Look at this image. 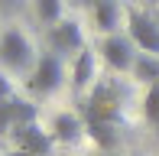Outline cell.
I'll list each match as a JSON object with an SVG mask.
<instances>
[{
    "label": "cell",
    "mask_w": 159,
    "mask_h": 156,
    "mask_svg": "<svg viewBox=\"0 0 159 156\" xmlns=\"http://www.w3.org/2000/svg\"><path fill=\"white\" fill-rule=\"evenodd\" d=\"M117 127H120V91L114 81L94 85L88 104H84V130L104 153L117 146Z\"/></svg>",
    "instance_id": "obj_1"
},
{
    "label": "cell",
    "mask_w": 159,
    "mask_h": 156,
    "mask_svg": "<svg viewBox=\"0 0 159 156\" xmlns=\"http://www.w3.org/2000/svg\"><path fill=\"white\" fill-rule=\"evenodd\" d=\"M62 81H65L62 55H55L52 49H49V52H42L39 59H36L33 72H30V78H26V88H30L33 94L46 98V94H52V91H59V88H62Z\"/></svg>",
    "instance_id": "obj_2"
},
{
    "label": "cell",
    "mask_w": 159,
    "mask_h": 156,
    "mask_svg": "<svg viewBox=\"0 0 159 156\" xmlns=\"http://www.w3.org/2000/svg\"><path fill=\"white\" fill-rule=\"evenodd\" d=\"M36 59L39 55H36L33 42L26 39L23 30H3V36H0V62L10 72H33Z\"/></svg>",
    "instance_id": "obj_3"
},
{
    "label": "cell",
    "mask_w": 159,
    "mask_h": 156,
    "mask_svg": "<svg viewBox=\"0 0 159 156\" xmlns=\"http://www.w3.org/2000/svg\"><path fill=\"white\" fill-rule=\"evenodd\" d=\"M127 36L133 39L136 49L149 55H159V20L149 16L146 10H130L127 13Z\"/></svg>",
    "instance_id": "obj_4"
},
{
    "label": "cell",
    "mask_w": 159,
    "mask_h": 156,
    "mask_svg": "<svg viewBox=\"0 0 159 156\" xmlns=\"http://www.w3.org/2000/svg\"><path fill=\"white\" fill-rule=\"evenodd\" d=\"M101 59H104L107 68H114V72H133V62H136L133 39L120 36V33L104 36V42H101Z\"/></svg>",
    "instance_id": "obj_5"
},
{
    "label": "cell",
    "mask_w": 159,
    "mask_h": 156,
    "mask_svg": "<svg viewBox=\"0 0 159 156\" xmlns=\"http://www.w3.org/2000/svg\"><path fill=\"white\" fill-rule=\"evenodd\" d=\"M49 49L55 55H78L84 49L81 26L75 20H59L55 26H49Z\"/></svg>",
    "instance_id": "obj_6"
},
{
    "label": "cell",
    "mask_w": 159,
    "mask_h": 156,
    "mask_svg": "<svg viewBox=\"0 0 159 156\" xmlns=\"http://www.w3.org/2000/svg\"><path fill=\"white\" fill-rule=\"evenodd\" d=\"M13 137H16V150H26V153H33V156H46L49 146H52V133H42L36 124L13 130Z\"/></svg>",
    "instance_id": "obj_7"
},
{
    "label": "cell",
    "mask_w": 159,
    "mask_h": 156,
    "mask_svg": "<svg viewBox=\"0 0 159 156\" xmlns=\"http://www.w3.org/2000/svg\"><path fill=\"white\" fill-rule=\"evenodd\" d=\"M52 140L55 143H78L81 140V133H84V120L78 117V114H68V111H62V114H55L52 120Z\"/></svg>",
    "instance_id": "obj_8"
},
{
    "label": "cell",
    "mask_w": 159,
    "mask_h": 156,
    "mask_svg": "<svg viewBox=\"0 0 159 156\" xmlns=\"http://www.w3.org/2000/svg\"><path fill=\"white\" fill-rule=\"evenodd\" d=\"M91 85H94V52L81 49L71 62V88H75V94H81Z\"/></svg>",
    "instance_id": "obj_9"
},
{
    "label": "cell",
    "mask_w": 159,
    "mask_h": 156,
    "mask_svg": "<svg viewBox=\"0 0 159 156\" xmlns=\"http://www.w3.org/2000/svg\"><path fill=\"white\" fill-rule=\"evenodd\" d=\"M91 16H94L98 30L111 36V33L120 26V3L117 0H94V3H91Z\"/></svg>",
    "instance_id": "obj_10"
},
{
    "label": "cell",
    "mask_w": 159,
    "mask_h": 156,
    "mask_svg": "<svg viewBox=\"0 0 159 156\" xmlns=\"http://www.w3.org/2000/svg\"><path fill=\"white\" fill-rule=\"evenodd\" d=\"M133 78L136 81H143L149 88V85L159 81V55H149V52H140L133 62Z\"/></svg>",
    "instance_id": "obj_11"
},
{
    "label": "cell",
    "mask_w": 159,
    "mask_h": 156,
    "mask_svg": "<svg viewBox=\"0 0 159 156\" xmlns=\"http://www.w3.org/2000/svg\"><path fill=\"white\" fill-rule=\"evenodd\" d=\"M13 101H16V94H13L10 81H7V78L0 75V137H7V133H10V114H13Z\"/></svg>",
    "instance_id": "obj_12"
},
{
    "label": "cell",
    "mask_w": 159,
    "mask_h": 156,
    "mask_svg": "<svg viewBox=\"0 0 159 156\" xmlns=\"http://www.w3.org/2000/svg\"><path fill=\"white\" fill-rule=\"evenodd\" d=\"M143 117H146L149 127L159 130V81L146 88V98H143Z\"/></svg>",
    "instance_id": "obj_13"
},
{
    "label": "cell",
    "mask_w": 159,
    "mask_h": 156,
    "mask_svg": "<svg viewBox=\"0 0 159 156\" xmlns=\"http://www.w3.org/2000/svg\"><path fill=\"white\" fill-rule=\"evenodd\" d=\"M36 13L46 26H55L62 20V0H36Z\"/></svg>",
    "instance_id": "obj_14"
},
{
    "label": "cell",
    "mask_w": 159,
    "mask_h": 156,
    "mask_svg": "<svg viewBox=\"0 0 159 156\" xmlns=\"http://www.w3.org/2000/svg\"><path fill=\"white\" fill-rule=\"evenodd\" d=\"M10 156H33V153H26V150H13Z\"/></svg>",
    "instance_id": "obj_15"
},
{
    "label": "cell",
    "mask_w": 159,
    "mask_h": 156,
    "mask_svg": "<svg viewBox=\"0 0 159 156\" xmlns=\"http://www.w3.org/2000/svg\"><path fill=\"white\" fill-rule=\"evenodd\" d=\"M104 156H114V153H104Z\"/></svg>",
    "instance_id": "obj_16"
},
{
    "label": "cell",
    "mask_w": 159,
    "mask_h": 156,
    "mask_svg": "<svg viewBox=\"0 0 159 156\" xmlns=\"http://www.w3.org/2000/svg\"><path fill=\"white\" fill-rule=\"evenodd\" d=\"M88 3H94V0H88Z\"/></svg>",
    "instance_id": "obj_17"
}]
</instances>
